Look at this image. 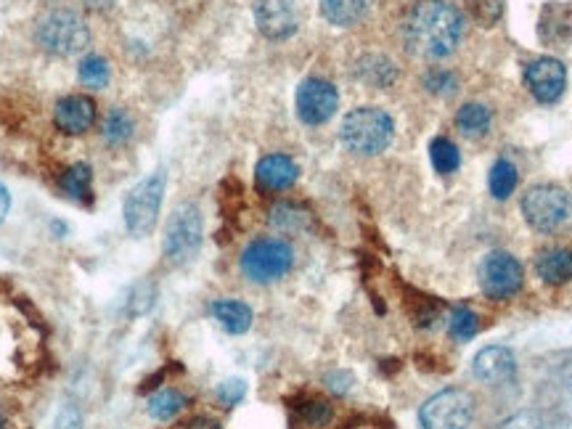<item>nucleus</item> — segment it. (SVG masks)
I'll use <instances>...</instances> for the list:
<instances>
[{"mask_svg": "<svg viewBox=\"0 0 572 429\" xmlns=\"http://www.w3.org/2000/svg\"><path fill=\"white\" fill-rule=\"evenodd\" d=\"M456 128L467 138H482L490 128V109L485 104H464L456 114Z\"/></svg>", "mask_w": 572, "mask_h": 429, "instance_id": "nucleus-23", "label": "nucleus"}, {"mask_svg": "<svg viewBox=\"0 0 572 429\" xmlns=\"http://www.w3.org/2000/svg\"><path fill=\"white\" fill-rule=\"evenodd\" d=\"M501 429H572V419L554 411H522L501 424Z\"/></svg>", "mask_w": 572, "mask_h": 429, "instance_id": "nucleus-20", "label": "nucleus"}, {"mask_svg": "<svg viewBox=\"0 0 572 429\" xmlns=\"http://www.w3.org/2000/svg\"><path fill=\"white\" fill-rule=\"evenodd\" d=\"M294 106H297V117L305 125H324L334 117L339 106V93L329 80L321 77H308L302 80L294 96Z\"/></svg>", "mask_w": 572, "mask_h": 429, "instance_id": "nucleus-10", "label": "nucleus"}, {"mask_svg": "<svg viewBox=\"0 0 572 429\" xmlns=\"http://www.w3.org/2000/svg\"><path fill=\"white\" fill-rule=\"evenodd\" d=\"M255 178L260 183V189L284 191L289 186H294V181L300 178V167L286 154H268V157L257 162Z\"/></svg>", "mask_w": 572, "mask_h": 429, "instance_id": "nucleus-15", "label": "nucleus"}, {"mask_svg": "<svg viewBox=\"0 0 572 429\" xmlns=\"http://www.w3.org/2000/svg\"><path fill=\"white\" fill-rule=\"evenodd\" d=\"M294 249L289 241L265 236L255 239L244 252H241V273L255 284H271V281L284 279L292 271Z\"/></svg>", "mask_w": 572, "mask_h": 429, "instance_id": "nucleus-3", "label": "nucleus"}, {"mask_svg": "<svg viewBox=\"0 0 572 429\" xmlns=\"http://www.w3.org/2000/svg\"><path fill=\"white\" fill-rule=\"evenodd\" d=\"M56 429H83V416L75 406L61 408L59 419H56Z\"/></svg>", "mask_w": 572, "mask_h": 429, "instance_id": "nucleus-35", "label": "nucleus"}, {"mask_svg": "<svg viewBox=\"0 0 572 429\" xmlns=\"http://www.w3.org/2000/svg\"><path fill=\"white\" fill-rule=\"evenodd\" d=\"M371 0H321V14L329 24L337 27H353L369 14Z\"/></svg>", "mask_w": 572, "mask_h": 429, "instance_id": "nucleus-19", "label": "nucleus"}, {"mask_svg": "<svg viewBox=\"0 0 572 429\" xmlns=\"http://www.w3.org/2000/svg\"><path fill=\"white\" fill-rule=\"evenodd\" d=\"M570 212V194L554 183H538L522 196V215H525L527 226L541 234H551L559 226H565L570 220Z\"/></svg>", "mask_w": 572, "mask_h": 429, "instance_id": "nucleus-5", "label": "nucleus"}, {"mask_svg": "<svg viewBox=\"0 0 572 429\" xmlns=\"http://www.w3.org/2000/svg\"><path fill=\"white\" fill-rule=\"evenodd\" d=\"M83 3L85 8H91V11H109L117 0H83Z\"/></svg>", "mask_w": 572, "mask_h": 429, "instance_id": "nucleus-39", "label": "nucleus"}, {"mask_svg": "<svg viewBox=\"0 0 572 429\" xmlns=\"http://www.w3.org/2000/svg\"><path fill=\"white\" fill-rule=\"evenodd\" d=\"M525 85L541 104H554L567 88V69L559 59L541 56L525 67Z\"/></svg>", "mask_w": 572, "mask_h": 429, "instance_id": "nucleus-11", "label": "nucleus"}, {"mask_svg": "<svg viewBox=\"0 0 572 429\" xmlns=\"http://www.w3.org/2000/svg\"><path fill=\"white\" fill-rule=\"evenodd\" d=\"M464 32L459 8L448 0H419L403 19V40L408 51L422 59H443L456 51Z\"/></svg>", "mask_w": 572, "mask_h": 429, "instance_id": "nucleus-1", "label": "nucleus"}, {"mask_svg": "<svg viewBox=\"0 0 572 429\" xmlns=\"http://www.w3.org/2000/svg\"><path fill=\"white\" fill-rule=\"evenodd\" d=\"M392 136H395V122L379 106H358L347 112L339 128V141L345 143V149L361 157L382 154L392 143Z\"/></svg>", "mask_w": 572, "mask_h": 429, "instance_id": "nucleus-2", "label": "nucleus"}, {"mask_svg": "<svg viewBox=\"0 0 572 429\" xmlns=\"http://www.w3.org/2000/svg\"><path fill=\"white\" fill-rule=\"evenodd\" d=\"M77 77H80V83H83L85 88H96V91H101V88H106V85H109V80H112V72H109V61L101 59V56H96V53H91V56L80 59Z\"/></svg>", "mask_w": 572, "mask_h": 429, "instance_id": "nucleus-26", "label": "nucleus"}, {"mask_svg": "<svg viewBox=\"0 0 572 429\" xmlns=\"http://www.w3.org/2000/svg\"><path fill=\"white\" fill-rule=\"evenodd\" d=\"M244 395H247V382L239 377H231L226 379V382H220L218 390H215V398H218L226 408H234L236 403H241Z\"/></svg>", "mask_w": 572, "mask_h": 429, "instance_id": "nucleus-32", "label": "nucleus"}, {"mask_svg": "<svg viewBox=\"0 0 572 429\" xmlns=\"http://www.w3.org/2000/svg\"><path fill=\"white\" fill-rule=\"evenodd\" d=\"M133 128L136 125H133V120H130V114L125 109H112L104 120V138L109 143H125L133 136Z\"/></svg>", "mask_w": 572, "mask_h": 429, "instance_id": "nucleus-29", "label": "nucleus"}, {"mask_svg": "<svg viewBox=\"0 0 572 429\" xmlns=\"http://www.w3.org/2000/svg\"><path fill=\"white\" fill-rule=\"evenodd\" d=\"M408 313H411V318H414L416 326H432L440 318V313H443V308H440V302H435L432 297H424V294H419L416 297V302L408 300Z\"/></svg>", "mask_w": 572, "mask_h": 429, "instance_id": "nucleus-31", "label": "nucleus"}, {"mask_svg": "<svg viewBox=\"0 0 572 429\" xmlns=\"http://www.w3.org/2000/svg\"><path fill=\"white\" fill-rule=\"evenodd\" d=\"M326 382H329V387H332L334 392H347L350 390V382H353V377H350V374H345V371H334V374H329V377H326Z\"/></svg>", "mask_w": 572, "mask_h": 429, "instance_id": "nucleus-36", "label": "nucleus"}, {"mask_svg": "<svg viewBox=\"0 0 572 429\" xmlns=\"http://www.w3.org/2000/svg\"><path fill=\"white\" fill-rule=\"evenodd\" d=\"M8 210H11V194H8V189L3 186V181H0V223L6 220Z\"/></svg>", "mask_w": 572, "mask_h": 429, "instance_id": "nucleus-38", "label": "nucleus"}, {"mask_svg": "<svg viewBox=\"0 0 572 429\" xmlns=\"http://www.w3.org/2000/svg\"><path fill=\"white\" fill-rule=\"evenodd\" d=\"M535 271L546 284H567L572 281V249H543L541 255L535 257Z\"/></svg>", "mask_w": 572, "mask_h": 429, "instance_id": "nucleus-17", "label": "nucleus"}, {"mask_svg": "<svg viewBox=\"0 0 572 429\" xmlns=\"http://www.w3.org/2000/svg\"><path fill=\"white\" fill-rule=\"evenodd\" d=\"M53 122H56V128L61 133H67V136H80L85 130L93 128V122H96V104H93V98L88 96H64L56 104L53 109Z\"/></svg>", "mask_w": 572, "mask_h": 429, "instance_id": "nucleus-13", "label": "nucleus"}, {"mask_svg": "<svg viewBox=\"0 0 572 429\" xmlns=\"http://www.w3.org/2000/svg\"><path fill=\"white\" fill-rule=\"evenodd\" d=\"M475 419V398L467 390H443L419 411L424 429H467Z\"/></svg>", "mask_w": 572, "mask_h": 429, "instance_id": "nucleus-8", "label": "nucleus"}, {"mask_svg": "<svg viewBox=\"0 0 572 429\" xmlns=\"http://www.w3.org/2000/svg\"><path fill=\"white\" fill-rule=\"evenodd\" d=\"M186 429H220V424L215 419H210V416H196Z\"/></svg>", "mask_w": 572, "mask_h": 429, "instance_id": "nucleus-37", "label": "nucleus"}, {"mask_svg": "<svg viewBox=\"0 0 572 429\" xmlns=\"http://www.w3.org/2000/svg\"><path fill=\"white\" fill-rule=\"evenodd\" d=\"M297 8L292 0H257L255 24L268 40H286L297 32Z\"/></svg>", "mask_w": 572, "mask_h": 429, "instance_id": "nucleus-12", "label": "nucleus"}, {"mask_svg": "<svg viewBox=\"0 0 572 429\" xmlns=\"http://www.w3.org/2000/svg\"><path fill=\"white\" fill-rule=\"evenodd\" d=\"M448 332L456 342H469L480 332V324H477L475 310L469 308H453L451 310V321H448Z\"/></svg>", "mask_w": 572, "mask_h": 429, "instance_id": "nucleus-28", "label": "nucleus"}, {"mask_svg": "<svg viewBox=\"0 0 572 429\" xmlns=\"http://www.w3.org/2000/svg\"><path fill=\"white\" fill-rule=\"evenodd\" d=\"M305 220H308V212H302L294 204L281 202L271 210V223L279 226L281 231H300V228H305Z\"/></svg>", "mask_w": 572, "mask_h": 429, "instance_id": "nucleus-30", "label": "nucleus"}, {"mask_svg": "<svg viewBox=\"0 0 572 429\" xmlns=\"http://www.w3.org/2000/svg\"><path fill=\"white\" fill-rule=\"evenodd\" d=\"M358 77L363 83L374 85V88H387L395 80V67L384 56H363L358 61Z\"/></svg>", "mask_w": 572, "mask_h": 429, "instance_id": "nucleus-24", "label": "nucleus"}, {"mask_svg": "<svg viewBox=\"0 0 572 429\" xmlns=\"http://www.w3.org/2000/svg\"><path fill=\"white\" fill-rule=\"evenodd\" d=\"M91 183H93V170L91 165H85V162H77V165L67 167L59 178L61 191H64L69 199H75V202L91 199Z\"/></svg>", "mask_w": 572, "mask_h": 429, "instance_id": "nucleus-22", "label": "nucleus"}, {"mask_svg": "<svg viewBox=\"0 0 572 429\" xmlns=\"http://www.w3.org/2000/svg\"><path fill=\"white\" fill-rule=\"evenodd\" d=\"M429 159H432V167H435L440 175H451L459 170L461 154L456 149V143L448 141V138H435L429 143Z\"/></svg>", "mask_w": 572, "mask_h": 429, "instance_id": "nucleus-27", "label": "nucleus"}, {"mask_svg": "<svg viewBox=\"0 0 572 429\" xmlns=\"http://www.w3.org/2000/svg\"><path fill=\"white\" fill-rule=\"evenodd\" d=\"M212 316L228 334H244L252 326V308L241 300H215L212 302Z\"/></svg>", "mask_w": 572, "mask_h": 429, "instance_id": "nucleus-18", "label": "nucleus"}, {"mask_svg": "<svg viewBox=\"0 0 572 429\" xmlns=\"http://www.w3.org/2000/svg\"><path fill=\"white\" fill-rule=\"evenodd\" d=\"M488 189L490 194L496 196V199H509L512 191L517 189V167L509 162V159H498L496 165L490 167V175H488Z\"/></svg>", "mask_w": 572, "mask_h": 429, "instance_id": "nucleus-25", "label": "nucleus"}, {"mask_svg": "<svg viewBox=\"0 0 572 429\" xmlns=\"http://www.w3.org/2000/svg\"><path fill=\"white\" fill-rule=\"evenodd\" d=\"M38 43L53 56H75L91 43V30L80 14L56 8L38 24Z\"/></svg>", "mask_w": 572, "mask_h": 429, "instance_id": "nucleus-4", "label": "nucleus"}, {"mask_svg": "<svg viewBox=\"0 0 572 429\" xmlns=\"http://www.w3.org/2000/svg\"><path fill=\"white\" fill-rule=\"evenodd\" d=\"M477 279H480V289L485 297L512 300L514 294L522 289L525 271H522L520 260L509 252H490L480 263Z\"/></svg>", "mask_w": 572, "mask_h": 429, "instance_id": "nucleus-9", "label": "nucleus"}, {"mask_svg": "<svg viewBox=\"0 0 572 429\" xmlns=\"http://www.w3.org/2000/svg\"><path fill=\"white\" fill-rule=\"evenodd\" d=\"M562 379H565V384L572 390V358H570V363L562 366Z\"/></svg>", "mask_w": 572, "mask_h": 429, "instance_id": "nucleus-40", "label": "nucleus"}, {"mask_svg": "<svg viewBox=\"0 0 572 429\" xmlns=\"http://www.w3.org/2000/svg\"><path fill=\"white\" fill-rule=\"evenodd\" d=\"M300 416L313 427H321L332 419V406L324 403V400H305L300 406Z\"/></svg>", "mask_w": 572, "mask_h": 429, "instance_id": "nucleus-34", "label": "nucleus"}, {"mask_svg": "<svg viewBox=\"0 0 572 429\" xmlns=\"http://www.w3.org/2000/svg\"><path fill=\"white\" fill-rule=\"evenodd\" d=\"M165 173H154L136 183L130 194L125 196L122 204V215H125V226L136 239L149 236L157 226L159 207H162V196H165Z\"/></svg>", "mask_w": 572, "mask_h": 429, "instance_id": "nucleus-6", "label": "nucleus"}, {"mask_svg": "<svg viewBox=\"0 0 572 429\" xmlns=\"http://www.w3.org/2000/svg\"><path fill=\"white\" fill-rule=\"evenodd\" d=\"M541 38L551 46H565L572 40V6L567 3H549L543 8L541 24H538Z\"/></svg>", "mask_w": 572, "mask_h": 429, "instance_id": "nucleus-16", "label": "nucleus"}, {"mask_svg": "<svg viewBox=\"0 0 572 429\" xmlns=\"http://www.w3.org/2000/svg\"><path fill=\"white\" fill-rule=\"evenodd\" d=\"M517 371V358L509 347L490 345L482 347L472 361V374L485 384H501L514 377Z\"/></svg>", "mask_w": 572, "mask_h": 429, "instance_id": "nucleus-14", "label": "nucleus"}, {"mask_svg": "<svg viewBox=\"0 0 572 429\" xmlns=\"http://www.w3.org/2000/svg\"><path fill=\"white\" fill-rule=\"evenodd\" d=\"M424 85H427V91L437 93V96H451L456 91V77L448 69H432L424 75Z\"/></svg>", "mask_w": 572, "mask_h": 429, "instance_id": "nucleus-33", "label": "nucleus"}, {"mask_svg": "<svg viewBox=\"0 0 572 429\" xmlns=\"http://www.w3.org/2000/svg\"><path fill=\"white\" fill-rule=\"evenodd\" d=\"M183 406H186V398L181 392L173 390V387H165V390H157L154 395H149L146 400V414L157 422H170L175 416L181 414Z\"/></svg>", "mask_w": 572, "mask_h": 429, "instance_id": "nucleus-21", "label": "nucleus"}, {"mask_svg": "<svg viewBox=\"0 0 572 429\" xmlns=\"http://www.w3.org/2000/svg\"><path fill=\"white\" fill-rule=\"evenodd\" d=\"M202 247V215L194 204H178L167 218L165 228V257L173 265H186Z\"/></svg>", "mask_w": 572, "mask_h": 429, "instance_id": "nucleus-7", "label": "nucleus"}]
</instances>
